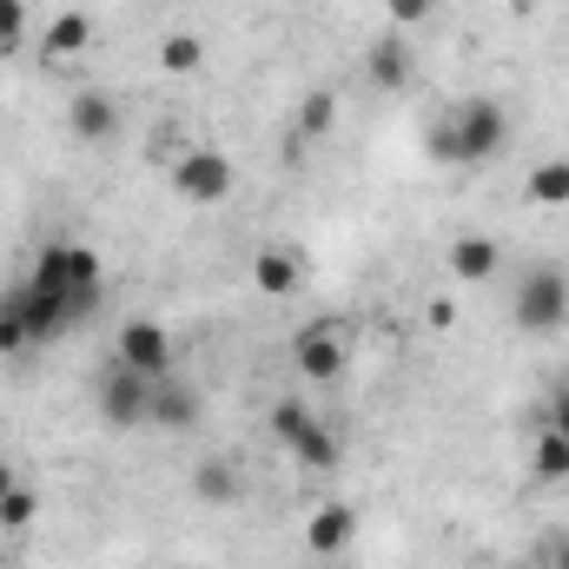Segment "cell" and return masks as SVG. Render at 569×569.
<instances>
[{
	"mask_svg": "<svg viewBox=\"0 0 569 569\" xmlns=\"http://www.w3.org/2000/svg\"><path fill=\"white\" fill-rule=\"evenodd\" d=\"M186 490H192V503L226 510V503H239V497H246V470H239L232 457H199V463H192V477H186Z\"/></svg>",
	"mask_w": 569,
	"mask_h": 569,
	"instance_id": "8fae6325",
	"label": "cell"
},
{
	"mask_svg": "<svg viewBox=\"0 0 569 569\" xmlns=\"http://www.w3.org/2000/svg\"><path fill=\"white\" fill-rule=\"evenodd\" d=\"M7 490H20V477H13V470H7V457H0V497H7Z\"/></svg>",
	"mask_w": 569,
	"mask_h": 569,
	"instance_id": "d4e9b609",
	"label": "cell"
},
{
	"mask_svg": "<svg viewBox=\"0 0 569 569\" xmlns=\"http://www.w3.org/2000/svg\"><path fill=\"white\" fill-rule=\"evenodd\" d=\"M100 418L113 430H146V418H152V378L127 371V365L113 358V371L100 378Z\"/></svg>",
	"mask_w": 569,
	"mask_h": 569,
	"instance_id": "52a82bcc",
	"label": "cell"
},
{
	"mask_svg": "<svg viewBox=\"0 0 569 569\" xmlns=\"http://www.w3.org/2000/svg\"><path fill=\"white\" fill-rule=\"evenodd\" d=\"M87 33H93V27H87L80 13L53 20V27H47V47H40V60H47V67H67V60H80V53H87Z\"/></svg>",
	"mask_w": 569,
	"mask_h": 569,
	"instance_id": "2e32d148",
	"label": "cell"
},
{
	"mask_svg": "<svg viewBox=\"0 0 569 569\" xmlns=\"http://www.w3.org/2000/svg\"><path fill=\"white\" fill-rule=\"evenodd\" d=\"M298 279H305L298 252H279V246H266V252L252 259V284H259L266 298H284V291H298Z\"/></svg>",
	"mask_w": 569,
	"mask_h": 569,
	"instance_id": "5bb4252c",
	"label": "cell"
},
{
	"mask_svg": "<svg viewBox=\"0 0 569 569\" xmlns=\"http://www.w3.org/2000/svg\"><path fill=\"white\" fill-rule=\"evenodd\" d=\"M537 477H569V437L563 430H543L537 437Z\"/></svg>",
	"mask_w": 569,
	"mask_h": 569,
	"instance_id": "ffe728a7",
	"label": "cell"
},
{
	"mask_svg": "<svg viewBox=\"0 0 569 569\" xmlns=\"http://www.w3.org/2000/svg\"><path fill=\"white\" fill-rule=\"evenodd\" d=\"M20 20H27V7L20 0H0V53L20 47Z\"/></svg>",
	"mask_w": 569,
	"mask_h": 569,
	"instance_id": "603a6c76",
	"label": "cell"
},
{
	"mask_svg": "<svg viewBox=\"0 0 569 569\" xmlns=\"http://www.w3.org/2000/svg\"><path fill=\"white\" fill-rule=\"evenodd\" d=\"M351 530H358V517H351V510L331 497V503H318V510H311V523H305V543H311L318 557H338V550L351 543Z\"/></svg>",
	"mask_w": 569,
	"mask_h": 569,
	"instance_id": "4fadbf2b",
	"label": "cell"
},
{
	"mask_svg": "<svg viewBox=\"0 0 569 569\" xmlns=\"http://www.w3.org/2000/svg\"><path fill=\"white\" fill-rule=\"evenodd\" d=\"M272 430L284 437V450H291L305 470H338V457H345V443L318 425V418H311L298 398H284L279 411H272Z\"/></svg>",
	"mask_w": 569,
	"mask_h": 569,
	"instance_id": "277c9868",
	"label": "cell"
},
{
	"mask_svg": "<svg viewBox=\"0 0 569 569\" xmlns=\"http://www.w3.org/2000/svg\"><path fill=\"white\" fill-rule=\"evenodd\" d=\"M497 266H503V252H497L490 232H457V239L443 246V272H450L457 284H490Z\"/></svg>",
	"mask_w": 569,
	"mask_h": 569,
	"instance_id": "9c48e42d",
	"label": "cell"
},
{
	"mask_svg": "<svg viewBox=\"0 0 569 569\" xmlns=\"http://www.w3.org/2000/svg\"><path fill=\"white\" fill-rule=\"evenodd\" d=\"M113 358L127 365V371H140V378H172V365H179V345H172V331L159 325V318H127V331H120V345H113Z\"/></svg>",
	"mask_w": 569,
	"mask_h": 569,
	"instance_id": "5b68a950",
	"label": "cell"
},
{
	"mask_svg": "<svg viewBox=\"0 0 569 569\" xmlns=\"http://www.w3.org/2000/svg\"><path fill=\"white\" fill-rule=\"evenodd\" d=\"M113 127H120V100L113 93H100V87H73V100H67V133L87 146L113 140Z\"/></svg>",
	"mask_w": 569,
	"mask_h": 569,
	"instance_id": "30bf717a",
	"label": "cell"
},
{
	"mask_svg": "<svg viewBox=\"0 0 569 569\" xmlns=\"http://www.w3.org/2000/svg\"><path fill=\"white\" fill-rule=\"evenodd\" d=\"M569 318V284L563 272H530L517 284V325L523 331H557Z\"/></svg>",
	"mask_w": 569,
	"mask_h": 569,
	"instance_id": "ba28073f",
	"label": "cell"
},
{
	"mask_svg": "<svg viewBox=\"0 0 569 569\" xmlns=\"http://www.w3.org/2000/svg\"><path fill=\"white\" fill-rule=\"evenodd\" d=\"M146 425H159V430H192L199 425L192 385H186V378H159V385H152V418H146Z\"/></svg>",
	"mask_w": 569,
	"mask_h": 569,
	"instance_id": "7c38bea8",
	"label": "cell"
},
{
	"mask_svg": "<svg viewBox=\"0 0 569 569\" xmlns=\"http://www.w3.org/2000/svg\"><path fill=\"white\" fill-rule=\"evenodd\" d=\"M503 140H510V113L497 100H463V107L437 113V127H430L425 146H430V159H443V166H477V159H490Z\"/></svg>",
	"mask_w": 569,
	"mask_h": 569,
	"instance_id": "7a4b0ae2",
	"label": "cell"
},
{
	"mask_svg": "<svg viewBox=\"0 0 569 569\" xmlns=\"http://www.w3.org/2000/svg\"><path fill=\"white\" fill-rule=\"evenodd\" d=\"M371 80H378V87H405V80H411V47L398 40V27L371 40Z\"/></svg>",
	"mask_w": 569,
	"mask_h": 569,
	"instance_id": "9a60e30c",
	"label": "cell"
},
{
	"mask_svg": "<svg viewBox=\"0 0 569 569\" xmlns=\"http://www.w3.org/2000/svg\"><path fill=\"white\" fill-rule=\"evenodd\" d=\"M385 13H391V27L405 33V27H425L430 13H437V0H385Z\"/></svg>",
	"mask_w": 569,
	"mask_h": 569,
	"instance_id": "7402d4cb",
	"label": "cell"
},
{
	"mask_svg": "<svg viewBox=\"0 0 569 569\" xmlns=\"http://www.w3.org/2000/svg\"><path fill=\"white\" fill-rule=\"evenodd\" d=\"M27 284L67 318V325H80V318H93V305H100V291H107V279H100V259L87 252V246H47L40 259H33V272H27Z\"/></svg>",
	"mask_w": 569,
	"mask_h": 569,
	"instance_id": "6da1fadb",
	"label": "cell"
},
{
	"mask_svg": "<svg viewBox=\"0 0 569 569\" xmlns=\"http://www.w3.org/2000/svg\"><path fill=\"white\" fill-rule=\"evenodd\" d=\"M232 179H239V166H232L219 146H179V159H172V192L192 199V206L232 199Z\"/></svg>",
	"mask_w": 569,
	"mask_h": 569,
	"instance_id": "3957f363",
	"label": "cell"
},
{
	"mask_svg": "<svg viewBox=\"0 0 569 569\" xmlns=\"http://www.w3.org/2000/svg\"><path fill=\"white\" fill-rule=\"evenodd\" d=\"M291 365H298L305 385H338V371H345V325H338V318L305 325V331L291 338Z\"/></svg>",
	"mask_w": 569,
	"mask_h": 569,
	"instance_id": "8992f818",
	"label": "cell"
},
{
	"mask_svg": "<svg viewBox=\"0 0 569 569\" xmlns=\"http://www.w3.org/2000/svg\"><path fill=\"white\" fill-rule=\"evenodd\" d=\"M550 569H569V537H557V543H550Z\"/></svg>",
	"mask_w": 569,
	"mask_h": 569,
	"instance_id": "cb8c5ba5",
	"label": "cell"
},
{
	"mask_svg": "<svg viewBox=\"0 0 569 569\" xmlns=\"http://www.w3.org/2000/svg\"><path fill=\"white\" fill-rule=\"evenodd\" d=\"M159 67H166V73H199V67H206V47H199V33H172V40L159 47Z\"/></svg>",
	"mask_w": 569,
	"mask_h": 569,
	"instance_id": "d6986e66",
	"label": "cell"
},
{
	"mask_svg": "<svg viewBox=\"0 0 569 569\" xmlns=\"http://www.w3.org/2000/svg\"><path fill=\"white\" fill-rule=\"evenodd\" d=\"M33 510H40V497H33V490H27V483H20V490H7V497H0V523H7V530H13V523H33Z\"/></svg>",
	"mask_w": 569,
	"mask_h": 569,
	"instance_id": "44dd1931",
	"label": "cell"
},
{
	"mask_svg": "<svg viewBox=\"0 0 569 569\" xmlns=\"http://www.w3.org/2000/svg\"><path fill=\"white\" fill-rule=\"evenodd\" d=\"M331 127H338V93H331V87L305 93V100H298V120H291V133H298V140H325Z\"/></svg>",
	"mask_w": 569,
	"mask_h": 569,
	"instance_id": "e0dca14e",
	"label": "cell"
},
{
	"mask_svg": "<svg viewBox=\"0 0 569 569\" xmlns=\"http://www.w3.org/2000/svg\"><path fill=\"white\" fill-rule=\"evenodd\" d=\"M523 192H530L537 206H569V159H543Z\"/></svg>",
	"mask_w": 569,
	"mask_h": 569,
	"instance_id": "ac0fdd59",
	"label": "cell"
}]
</instances>
